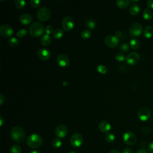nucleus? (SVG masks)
<instances>
[{"label":"nucleus","mask_w":153,"mask_h":153,"mask_svg":"<svg viewBox=\"0 0 153 153\" xmlns=\"http://www.w3.org/2000/svg\"><path fill=\"white\" fill-rule=\"evenodd\" d=\"M153 35V27L151 26H146L143 30V35L145 37L149 38Z\"/></svg>","instance_id":"6ab92c4d"},{"label":"nucleus","mask_w":153,"mask_h":153,"mask_svg":"<svg viewBox=\"0 0 153 153\" xmlns=\"http://www.w3.org/2000/svg\"><path fill=\"white\" fill-rule=\"evenodd\" d=\"M115 59L118 61V62H123L124 61L126 58L124 56V54L122 53H118L115 54Z\"/></svg>","instance_id":"473e14b6"},{"label":"nucleus","mask_w":153,"mask_h":153,"mask_svg":"<svg viewBox=\"0 0 153 153\" xmlns=\"http://www.w3.org/2000/svg\"><path fill=\"white\" fill-rule=\"evenodd\" d=\"M5 100V97L4 96V95L2 94H0V105H2L3 102H4Z\"/></svg>","instance_id":"ea45409f"},{"label":"nucleus","mask_w":153,"mask_h":153,"mask_svg":"<svg viewBox=\"0 0 153 153\" xmlns=\"http://www.w3.org/2000/svg\"><path fill=\"white\" fill-rule=\"evenodd\" d=\"M140 11V7L138 5L136 4H133L130 5L129 8V11L132 15H136Z\"/></svg>","instance_id":"412c9836"},{"label":"nucleus","mask_w":153,"mask_h":153,"mask_svg":"<svg viewBox=\"0 0 153 153\" xmlns=\"http://www.w3.org/2000/svg\"><path fill=\"white\" fill-rule=\"evenodd\" d=\"M109 153H120V152L118 149H112L109 152Z\"/></svg>","instance_id":"a18cd8bd"},{"label":"nucleus","mask_w":153,"mask_h":153,"mask_svg":"<svg viewBox=\"0 0 153 153\" xmlns=\"http://www.w3.org/2000/svg\"><path fill=\"white\" fill-rule=\"evenodd\" d=\"M0 33L5 38H10L13 33V29L8 24H2L0 26Z\"/></svg>","instance_id":"6e6552de"},{"label":"nucleus","mask_w":153,"mask_h":153,"mask_svg":"<svg viewBox=\"0 0 153 153\" xmlns=\"http://www.w3.org/2000/svg\"><path fill=\"white\" fill-rule=\"evenodd\" d=\"M147 5L149 7L153 9V0H149L147 2Z\"/></svg>","instance_id":"a19ab883"},{"label":"nucleus","mask_w":153,"mask_h":153,"mask_svg":"<svg viewBox=\"0 0 153 153\" xmlns=\"http://www.w3.org/2000/svg\"><path fill=\"white\" fill-rule=\"evenodd\" d=\"M63 30L62 29H60V28H58V29H56L54 32H53V36L55 39H60L63 35Z\"/></svg>","instance_id":"4be33fe9"},{"label":"nucleus","mask_w":153,"mask_h":153,"mask_svg":"<svg viewBox=\"0 0 153 153\" xmlns=\"http://www.w3.org/2000/svg\"><path fill=\"white\" fill-rule=\"evenodd\" d=\"M123 153H133V151L130 148H126L123 151Z\"/></svg>","instance_id":"58836bf2"},{"label":"nucleus","mask_w":153,"mask_h":153,"mask_svg":"<svg viewBox=\"0 0 153 153\" xmlns=\"http://www.w3.org/2000/svg\"><path fill=\"white\" fill-rule=\"evenodd\" d=\"M129 31L131 36H137L141 34L142 31V27L139 23H134L130 26Z\"/></svg>","instance_id":"9b49d317"},{"label":"nucleus","mask_w":153,"mask_h":153,"mask_svg":"<svg viewBox=\"0 0 153 153\" xmlns=\"http://www.w3.org/2000/svg\"><path fill=\"white\" fill-rule=\"evenodd\" d=\"M51 16V11L47 7H42L37 12V17L41 21H46Z\"/></svg>","instance_id":"20e7f679"},{"label":"nucleus","mask_w":153,"mask_h":153,"mask_svg":"<svg viewBox=\"0 0 153 153\" xmlns=\"http://www.w3.org/2000/svg\"><path fill=\"white\" fill-rule=\"evenodd\" d=\"M97 70L99 73H100L102 74H106L107 72V71H108L106 67L104 65H98L97 67Z\"/></svg>","instance_id":"2f4dec72"},{"label":"nucleus","mask_w":153,"mask_h":153,"mask_svg":"<svg viewBox=\"0 0 153 153\" xmlns=\"http://www.w3.org/2000/svg\"><path fill=\"white\" fill-rule=\"evenodd\" d=\"M126 62L130 65L137 64L140 60V56L136 52L130 53L126 57Z\"/></svg>","instance_id":"f8f14e48"},{"label":"nucleus","mask_w":153,"mask_h":153,"mask_svg":"<svg viewBox=\"0 0 153 153\" xmlns=\"http://www.w3.org/2000/svg\"><path fill=\"white\" fill-rule=\"evenodd\" d=\"M121 34H122V32L120 30H117L115 32V36L118 38L119 37H120L121 36Z\"/></svg>","instance_id":"79ce46f5"},{"label":"nucleus","mask_w":153,"mask_h":153,"mask_svg":"<svg viewBox=\"0 0 153 153\" xmlns=\"http://www.w3.org/2000/svg\"><path fill=\"white\" fill-rule=\"evenodd\" d=\"M44 26L39 22H34L29 29V33L31 36L37 37L41 36L44 32Z\"/></svg>","instance_id":"7ed1b4c3"},{"label":"nucleus","mask_w":153,"mask_h":153,"mask_svg":"<svg viewBox=\"0 0 153 153\" xmlns=\"http://www.w3.org/2000/svg\"><path fill=\"white\" fill-rule=\"evenodd\" d=\"M45 32L47 35H50L51 33H53V27L51 26V25H48L46 26L45 29Z\"/></svg>","instance_id":"e433bc0d"},{"label":"nucleus","mask_w":153,"mask_h":153,"mask_svg":"<svg viewBox=\"0 0 153 153\" xmlns=\"http://www.w3.org/2000/svg\"><path fill=\"white\" fill-rule=\"evenodd\" d=\"M51 42V38L49 35H44L41 39V43L44 46H47L50 44Z\"/></svg>","instance_id":"a211bd4d"},{"label":"nucleus","mask_w":153,"mask_h":153,"mask_svg":"<svg viewBox=\"0 0 153 153\" xmlns=\"http://www.w3.org/2000/svg\"><path fill=\"white\" fill-rule=\"evenodd\" d=\"M3 123H4V119H3L2 116L1 115H0V126H2Z\"/></svg>","instance_id":"c03bdc74"},{"label":"nucleus","mask_w":153,"mask_h":153,"mask_svg":"<svg viewBox=\"0 0 153 153\" xmlns=\"http://www.w3.org/2000/svg\"><path fill=\"white\" fill-rule=\"evenodd\" d=\"M137 115L140 120L143 121H146L151 116L150 110L146 107H142L139 109Z\"/></svg>","instance_id":"9d476101"},{"label":"nucleus","mask_w":153,"mask_h":153,"mask_svg":"<svg viewBox=\"0 0 153 153\" xmlns=\"http://www.w3.org/2000/svg\"><path fill=\"white\" fill-rule=\"evenodd\" d=\"M10 135L12 139L17 143H22L25 137L24 130L19 126L13 127L10 131Z\"/></svg>","instance_id":"f257e3e1"},{"label":"nucleus","mask_w":153,"mask_h":153,"mask_svg":"<svg viewBox=\"0 0 153 153\" xmlns=\"http://www.w3.org/2000/svg\"><path fill=\"white\" fill-rule=\"evenodd\" d=\"M26 143L31 148H38L42 145V139L39 134L33 133L27 139Z\"/></svg>","instance_id":"f03ea898"},{"label":"nucleus","mask_w":153,"mask_h":153,"mask_svg":"<svg viewBox=\"0 0 153 153\" xmlns=\"http://www.w3.org/2000/svg\"><path fill=\"white\" fill-rule=\"evenodd\" d=\"M85 25L89 29H94L96 26V22L93 19H87V20L85 22Z\"/></svg>","instance_id":"393cba45"},{"label":"nucleus","mask_w":153,"mask_h":153,"mask_svg":"<svg viewBox=\"0 0 153 153\" xmlns=\"http://www.w3.org/2000/svg\"><path fill=\"white\" fill-rule=\"evenodd\" d=\"M26 33H27V30L25 29H22L17 32L16 35L18 38H22L24 36H25Z\"/></svg>","instance_id":"72a5a7b5"},{"label":"nucleus","mask_w":153,"mask_h":153,"mask_svg":"<svg viewBox=\"0 0 153 153\" xmlns=\"http://www.w3.org/2000/svg\"><path fill=\"white\" fill-rule=\"evenodd\" d=\"M62 26L64 30L69 31L72 30L74 27V19L70 17L67 16L65 17L62 22Z\"/></svg>","instance_id":"423d86ee"},{"label":"nucleus","mask_w":153,"mask_h":153,"mask_svg":"<svg viewBox=\"0 0 153 153\" xmlns=\"http://www.w3.org/2000/svg\"><path fill=\"white\" fill-rule=\"evenodd\" d=\"M139 1L138 0H131V1H130V2H133V3H134V2H138Z\"/></svg>","instance_id":"de8ad7c7"},{"label":"nucleus","mask_w":153,"mask_h":153,"mask_svg":"<svg viewBox=\"0 0 153 153\" xmlns=\"http://www.w3.org/2000/svg\"><path fill=\"white\" fill-rule=\"evenodd\" d=\"M91 35V32L88 29H85L81 33V36L84 39H88Z\"/></svg>","instance_id":"cd10ccee"},{"label":"nucleus","mask_w":153,"mask_h":153,"mask_svg":"<svg viewBox=\"0 0 153 153\" xmlns=\"http://www.w3.org/2000/svg\"><path fill=\"white\" fill-rule=\"evenodd\" d=\"M123 140L127 145H133L136 142L137 137L133 133L127 131L123 134Z\"/></svg>","instance_id":"0eeeda50"},{"label":"nucleus","mask_w":153,"mask_h":153,"mask_svg":"<svg viewBox=\"0 0 153 153\" xmlns=\"http://www.w3.org/2000/svg\"><path fill=\"white\" fill-rule=\"evenodd\" d=\"M57 63L59 66L65 68L69 65V59L66 55L61 54L59 55L57 57Z\"/></svg>","instance_id":"4468645a"},{"label":"nucleus","mask_w":153,"mask_h":153,"mask_svg":"<svg viewBox=\"0 0 153 153\" xmlns=\"http://www.w3.org/2000/svg\"><path fill=\"white\" fill-rule=\"evenodd\" d=\"M136 153H148V152L145 149H141L138 150Z\"/></svg>","instance_id":"37998d69"},{"label":"nucleus","mask_w":153,"mask_h":153,"mask_svg":"<svg viewBox=\"0 0 153 153\" xmlns=\"http://www.w3.org/2000/svg\"><path fill=\"white\" fill-rule=\"evenodd\" d=\"M130 45L133 49H137L140 47V42L136 38H133L130 41Z\"/></svg>","instance_id":"b1692460"},{"label":"nucleus","mask_w":153,"mask_h":153,"mask_svg":"<svg viewBox=\"0 0 153 153\" xmlns=\"http://www.w3.org/2000/svg\"><path fill=\"white\" fill-rule=\"evenodd\" d=\"M130 1L128 0H118L116 2L117 6L120 8H125L127 7L130 4Z\"/></svg>","instance_id":"aec40b11"},{"label":"nucleus","mask_w":153,"mask_h":153,"mask_svg":"<svg viewBox=\"0 0 153 153\" xmlns=\"http://www.w3.org/2000/svg\"><path fill=\"white\" fill-rule=\"evenodd\" d=\"M29 153H41L39 151H37V150H33V151H32L30 152H29Z\"/></svg>","instance_id":"49530a36"},{"label":"nucleus","mask_w":153,"mask_h":153,"mask_svg":"<svg viewBox=\"0 0 153 153\" xmlns=\"http://www.w3.org/2000/svg\"><path fill=\"white\" fill-rule=\"evenodd\" d=\"M152 12L148 8H145L143 11V17L146 20H150L152 17Z\"/></svg>","instance_id":"5701e85b"},{"label":"nucleus","mask_w":153,"mask_h":153,"mask_svg":"<svg viewBox=\"0 0 153 153\" xmlns=\"http://www.w3.org/2000/svg\"><path fill=\"white\" fill-rule=\"evenodd\" d=\"M8 42L9 44L12 47H16L19 45V41L17 39V38H15V37H11L10 38V39H8Z\"/></svg>","instance_id":"bb28decb"},{"label":"nucleus","mask_w":153,"mask_h":153,"mask_svg":"<svg viewBox=\"0 0 153 153\" xmlns=\"http://www.w3.org/2000/svg\"><path fill=\"white\" fill-rule=\"evenodd\" d=\"M26 1L23 0H15L14 5L19 9H22L26 5Z\"/></svg>","instance_id":"a878e982"},{"label":"nucleus","mask_w":153,"mask_h":153,"mask_svg":"<svg viewBox=\"0 0 153 153\" xmlns=\"http://www.w3.org/2000/svg\"><path fill=\"white\" fill-rule=\"evenodd\" d=\"M148 151L151 153H153V141L150 142L149 144L148 145Z\"/></svg>","instance_id":"4c0bfd02"},{"label":"nucleus","mask_w":153,"mask_h":153,"mask_svg":"<svg viewBox=\"0 0 153 153\" xmlns=\"http://www.w3.org/2000/svg\"><path fill=\"white\" fill-rule=\"evenodd\" d=\"M99 128L102 132L108 133L111 129V125L107 121H102L99 124Z\"/></svg>","instance_id":"dca6fc26"},{"label":"nucleus","mask_w":153,"mask_h":153,"mask_svg":"<svg viewBox=\"0 0 153 153\" xmlns=\"http://www.w3.org/2000/svg\"><path fill=\"white\" fill-rule=\"evenodd\" d=\"M41 2L39 0H31L30 4L31 6L33 8H38L40 6Z\"/></svg>","instance_id":"f704fd0d"},{"label":"nucleus","mask_w":153,"mask_h":153,"mask_svg":"<svg viewBox=\"0 0 153 153\" xmlns=\"http://www.w3.org/2000/svg\"><path fill=\"white\" fill-rule=\"evenodd\" d=\"M105 139L106 140V141L108 143H112L114 141L115 137L114 136V134H112V133H106V134L105 135Z\"/></svg>","instance_id":"c756f323"},{"label":"nucleus","mask_w":153,"mask_h":153,"mask_svg":"<svg viewBox=\"0 0 153 153\" xmlns=\"http://www.w3.org/2000/svg\"><path fill=\"white\" fill-rule=\"evenodd\" d=\"M104 42L108 47L115 48L119 43V39L115 35H110L105 37Z\"/></svg>","instance_id":"1a4fd4ad"},{"label":"nucleus","mask_w":153,"mask_h":153,"mask_svg":"<svg viewBox=\"0 0 153 153\" xmlns=\"http://www.w3.org/2000/svg\"><path fill=\"white\" fill-rule=\"evenodd\" d=\"M68 153H76V152L74 151H71V152H69Z\"/></svg>","instance_id":"09e8293b"},{"label":"nucleus","mask_w":153,"mask_h":153,"mask_svg":"<svg viewBox=\"0 0 153 153\" xmlns=\"http://www.w3.org/2000/svg\"><path fill=\"white\" fill-rule=\"evenodd\" d=\"M20 22L24 25H27L31 23L32 21V17L30 14L25 13L23 14L19 19Z\"/></svg>","instance_id":"f3484780"},{"label":"nucleus","mask_w":153,"mask_h":153,"mask_svg":"<svg viewBox=\"0 0 153 153\" xmlns=\"http://www.w3.org/2000/svg\"><path fill=\"white\" fill-rule=\"evenodd\" d=\"M10 152L11 153H21L22 149L19 145L15 144L11 146L10 148Z\"/></svg>","instance_id":"7c9ffc66"},{"label":"nucleus","mask_w":153,"mask_h":153,"mask_svg":"<svg viewBox=\"0 0 153 153\" xmlns=\"http://www.w3.org/2000/svg\"><path fill=\"white\" fill-rule=\"evenodd\" d=\"M120 49L121 51H123V52H126V51H128V50H129V46L128 45L124 42V43H123L120 45Z\"/></svg>","instance_id":"c9c22d12"},{"label":"nucleus","mask_w":153,"mask_h":153,"mask_svg":"<svg viewBox=\"0 0 153 153\" xmlns=\"http://www.w3.org/2000/svg\"><path fill=\"white\" fill-rule=\"evenodd\" d=\"M55 133L59 138H64L68 134V129L65 126L60 124L56 127Z\"/></svg>","instance_id":"ddd939ff"},{"label":"nucleus","mask_w":153,"mask_h":153,"mask_svg":"<svg viewBox=\"0 0 153 153\" xmlns=\"http://www.w3.org/2000/svg\"><path fill=\"white\" fill-rule=\"evenodd\" d=\"M52 146L54 148H59L62 146V142L61 141V140L59 138H54L51 142Z\"/></svg>","instance_id":"c85d7f7f"},{"label":"nucleus","mask_w":153,"mask_h":153,"mask_svg":"<svg viewBox=\"0 0 153 153\" xmlns=\"http://www.w3.org/2000/svg\"><path fill=\"white\" fill-rule=\"evenodd\" d=\"M37 55L40 59L42 60H47L50 57L51 53L48 50L44 48H42L38 51Z\"/></svg>","instance_id":"2eb2a0df"},{"label":"nucleus","mask_w":153,"mask_h":153,"mask_svg":"<svg viewBox=\"0 0 153 153\" xmlns=\"http://www.w3.org/2000/svg\"><path fill=\"white\" fill-rule=\"evenodd\" d=\"M83 142V137L79 133L74 134L70 138V143L74 148L81 146Z\"/></svg>","instance_id":"39448f33"}]
</instances>
